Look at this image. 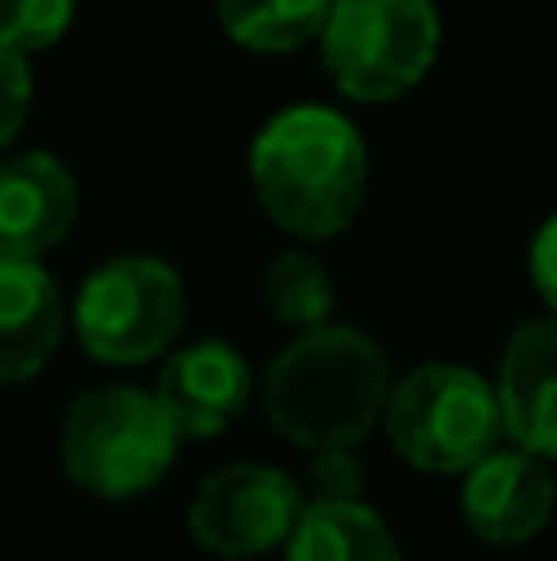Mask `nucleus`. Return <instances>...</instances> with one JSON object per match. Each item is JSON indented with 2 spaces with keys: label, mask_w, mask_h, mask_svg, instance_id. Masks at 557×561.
I'll use <instances>...</instances> for the list:
<instances>
[{
  "label": "nucleus",
  "mask_w": 557,
  "mask_h": 561,
  "mask_svg": "<svg viewBox=\"0 0 557 561\" xmlns=\"http://www.w3.org/2000/svg\"><path fill=\"white\" fill-rule=\"evenodd\" d=\"M247 178L282 232L296 242H331L365 207L371 148L341 108L286 104L257 128Z\"/></svg>",
  "instance_id": "1"
},
{
  "label": "nucleus",
  "mask_w": 557,
  "mask_h": 561,
  "mask_svg": "<svg viewBox=\"0 0 557 561\" xmlns=\"http://www.w3.org/2000/svg\"><path fill=\"white\" fill-rule=\"evenodd\" d=\"M390 399V359L365 330L326 325L302 330L272 359L262 404L272 428L306 454L355 448L385 414Z\"/></svg>",
  "instance_id": "2"
},
{
  "label": "nucleus",
  "mask_w": 557,
  "mask_h": 561,
  "mask_svg": "<svg viewBox=\"0 0 557 561\" xmlns=\"http://www.w3.org/2000/svg\"><path fill=\"white\" fill-rule=\"evenodd\" d=\"M321 65L351 104H390L424 84L444 45L434 0H331Z\"/></svg>",
  "instance_id": "3"
},
{
  "label": "nucleus",
  "mask_w": 557,
  "mask_h": 561,
  "mask_svg": "<svg viewBox=\"0 0 557 561\" xmlns=\"http://www.w3.org/2000/svg\"><path fill=\"white\" fill-rule=\"evenodd\" d=\"M178 444L183 438L173 434L154 394L134 385H99L69 404L59 458L84 493L124 503V497H144L148 488L163 483V473L178 458Z\"/></svg>",
  "instance_id": "4"
},
{
  "label": "nucleus",
  "mask_w": 557,
  "mask_h": 561,
  "mask_svg": "<svg viewBox=\"0 0 557 561\" xmlns=\"http://www.w3.org/2000/svg\"><path fill=\"white\" fill-rule=\"evenodd\" d=\"M385 438L405 463L424 473H469L503 438L493 385L469 365H420L390 385Z\"/></svg>",
  "instance_id": "5"
},
{
  "label": "nucleus",
  "mask_w": 557,
  "mask_h": 561,
  "mask_svg": "<svg viewBox=\"0 0 557 561\" xmlns=\"http://www.w3.org/2000/svg\"><path fill=\"white\" fill-rule=\"evenodd\" d=\"M75 335L99 365H148L178 340L187 316L183 276L163 256H109L75 296Z\"/></svg>",
  "instance_id": "6"
},
{
  "label": "nucleus",
  "mask_w": 557,
  "mask_h": 561,
  "mask_svg": "<svg viewBox=\"0 0 557 561\" xmlns=\"http://www.w3.org/2000/svg\"><path fill=\"white\" fill-rule=\"evenodd\" d=\"M306 497L282 468L272 463H232L203 478L187 503V537L213 557L247 561L286 547Z\"/></svg>",
  "instance_id": "7"
},
{
  "label": "nucleus",
  "mask_w": 557,
  "mask_h": 561,
  "mask_svg": "<svg viewBox=\"0 0 557 561\" xmlns=\"http://www.w3.org/2000/svg\"><path fill=\"white\" fill-rule=\"evenodd\" d=\"M464 523L474 537L493 547H523L553 523L557 478L553 463L523 454V448H493L489 458L464 473L459 488Z\"/></svg>",
  "instance_id": "8"
},
{
  "label": "nucleus",
  "mask_w": 557,
  "mask_h": 561,
  "mask_svg": "<svg viewBox=\"0 0 557 561\" xmlns=\"http://www.w3.org/2000/svg\"><path fill=\"white\" fill-rule=\"evenodd\" d=\"M154 399L178 438H217L242 419L252 399V369L227 340H197L163 359Z\"/></svg>",
  "instance_id": "9"
},
{
  "label": "nucleus",
  "mask_w": 557,
  "mask_h": 561,
  "mask_svg": "<svg viewBox=\"0 0 557 561\" xmlns=\"http://www.w3.org/2000/svg\"><path fill=\"white\" fill-rule=\"evenodd\" d=\"M499 414L513 448L557 463V316L523 320L499 359Z\"/></svg>",
  "instance_id": "10"
},
{
  "label": "nucleus",
  "mask_w": 557,
  "mask_h": 561,
  "mask_svg": "<svg viewBox=\"0 0 557 561\" xmlns=\"http://www.w3.org/2000/svg\"><path fill=\"white\" fill-rule=\"evenodd\" d=\"M79 217V183L55 153L30 148L0 163V256L39 262L69 237Z\"/></svg>",
  "instance_id": "11"
},
{
  "label": "nucleus",
  "mask_w": 557,
  "mask_h": 561,
  "mask_svg": "<svg viewBox=\"0 0 557 561\" xmlns=\"http://www.w3.org/2000/svg\"><path fill=\"white\" fill-rule=\"evenodd\" d=\"M65 335L55 276L25 256H0V385H25L49 365Z\"/></svg>",
  "instance_id": "12"
},
{
  "label": "nucleus",
  "mask_w": 557,
  "mask_h": 561,
  "mask_svg": "<svg viewBox=\"0 0 557 561\" xmlns=\"http://www.w3.org/2000/svg\"><path fill=\"white\" fill-rule=\"evenodd\" d=\"M286 561H405L395 533L361 497H311L286 537Z\"/></svg>",
  "instance_id": "13"
},
{
  "label": "nucleus",
  "mask_w": 557,
  "mask_h": 561,
  "mask_svg": "<svg viewBox=\"0 0 557 561\" xmlns=\"http://www.w3.org/2000/svg\"><path fill=\"white\" fill-rule=\"evenodd\" d=\"M331 0H217V20L232 45L252 55H286L321 35Z\"/></svg>",
  "instance_id": "14"
},
{
  "label": "nucleus",
  "mask_w": 557,
  "mask_h": 561,
  "mask_svg": "<svg viewBox=\"0 0 557 561\" xmlns=\"http://www.w3.org/2000/svg\"><path fill=\"white\" fill-rule=\"evenodd\" d=\"M266 310H272L282 325H292L296 335L326 325L336 310L331 272L306 252H282L272 266H266Z\"/></svg>",
  "instance_id": "15"
},
{
  "label": "nucleus",
  "mask_w": 557,
  "mask_h": 561,
  "mask_svg": "<svg viewBox=\"0 0 557 561\" xmlns=\"http://www.w3.org/2000/svg\"><path fill=\"white\" fill-rule=\"evenodd\" d=\"M79 0H0V39L20 55L55 49L75 25Z\"/></svg>",
  "instance_id": "16"
},
{
  "label": "nucleus",
  "mask_w": 557,
  "mask_h": 561,
  "mask_svg": "<svg viewBox=\"0 0 557 561\" xmlns=\"http://www.w3.org/2000/svg\"><path fill=\"white\" fill-rule=\"evenodd\" d=\"M30 99H35L30 55H20L15 45H5V39H0V148L15 144V134L25 128Z\"/></svg>",
  "instance_id": "17"
},
{
  "label": "nucleus",
  "mask_w": 557,
  "mask_h": 561,
  "mask_svg": "<svg viewBox=\"0 0 557 561\" xmlns=\"http://www.w3.org/2000/svg\"><path fill=\"white\" fill-rule=\"evenodd\" d=\"M361 483H365V468H361V458H355L351 448H326V454H316V463H311L316 497L351 503V497H361Z\"/></svg>",
  "instance_id": "18"
},
{
  "label": "nucleus",
  "mask_w": 557,
  "mask_h": 561,
  "mask_svg": "<svg viewBox=\"0 0 557 561\" xmlns=\"http://www.w3.org/2000/svg\"><path fill=\"white\" fill-rule=\"evenodd\" d=\"M528 276L533 286H538L543 306L557 316V213L548 217V222L533 232V247H528Z\"/></svg>",
  "instance_id": "19"
}]
</instances>
